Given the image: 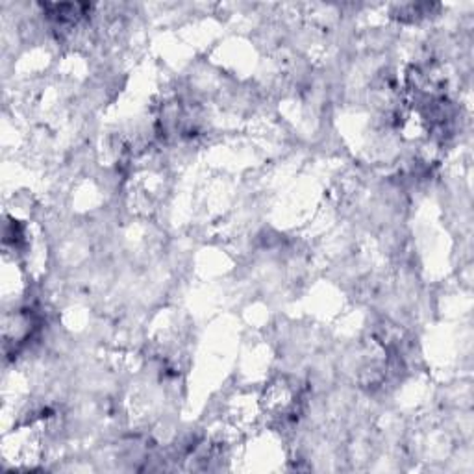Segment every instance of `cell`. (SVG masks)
I'll list each match as a JSON object with an SVG mask.
<instances>
[{
	"mask_svg": "<svg viewBox=\"0 0 474 474\" xmlns=\"http://www.w3.org/2000/svg\"><path fill=\"white\" fill-rule=\"evenodd\" d=\"M299 389L288 380H277L270 384L263 396L265 410L273 417H290L299 406Z\"/></svg>",
	"mask_w": 474,
	"mask_h": 474,
	"instance_id": "obj_1",
	"label": "cell"
}]
</instances>
